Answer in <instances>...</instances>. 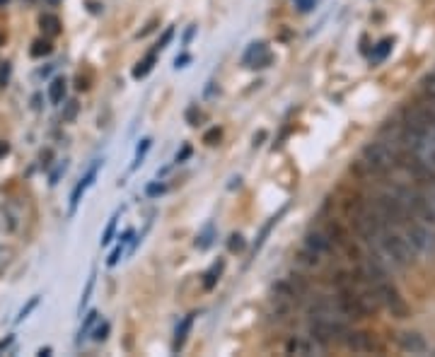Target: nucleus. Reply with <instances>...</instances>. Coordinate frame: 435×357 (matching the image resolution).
Here are the masks:
<instances>
[{"instance_id": "nucleus-3", "label": "nucleus", "mask_w": 435, "mask_h": 357, "mask_svg": "<svg viewBox=\"0 0 435 357\" xmlns=\"http://www.w3.org/2000/svg\"><path fill=\"white\" fill-rule=\"evenodd\" d=\"M375 249H377V254L382 256L387 263L397 265V268H409V265L416 261V256H419L414 249H411L406 237L399 235V232H395L392 227H387V230L377 237Z\"/></svg>"}, {"instance_id": "nucleus-25", "label": "nucleus", "mask_w": 435, "mask_h": 357, "mask_svg": "<svg viewBox=\"0 0 435 357\" xmlns=\"http://www.w3.org/2000/svg\"><path fill=\"white\" fill-rule=\"evenodd\" d=\"M51 44H49V41L47 39H36L34 41V44H32V56H34V58H41V56H49V53H51Z\"/></svg>"}, {"instance_id": "nucleus-27", "label": "nucleus", "mask_w": 435, "mask_h": 357, "mask_svg": "<svg viewBox=\"0 0 435 357\" xmlns=\"http://www.w3.org/2000/svg\"><path fill=\"white\" fill-rule=\"evenodd\" d=\"M213 235H215V227L206 225L203 235H199V239H196V246H199V249H208V246L213 244Z\"/></svg>"}, {"instance_id": "nucleus-1", "label": "nucleus", "mask_w": 435, "mask_h": 357, "mask_svg": "<svg viewBox=\"0 0 435 357\" xmlns=\"http://www.w3.org/2000/svg\"><path fill=\"white\" fill-rule=\"evenodd\" d=\"M404 143H397V140H389L380 135L377 140L368 143L360 153V159L356 162V172L360 176H387L395 169L401 167V159H404Z\"/></svg>"}, {"instance_id": "nucleus-37", "label": "nucleus", "mask_w": 435, "mask_h": 357, "mask_svg": "<svg viewBox=\"0 0 435 357\" xmlns=\"http://www.w3.org/2000/svg\"><path fill=\"white\" fill-rule=\"evenodd\" d=\"M75 114H77V102H68V109L63 111V121H71Z\"/></svg>"}, {"instance_id": "nucleus-12", "label": "nucleus", "mask_w": 435, "mask_h": 357, "mask_svg": "<svg viewBox=\"0 0 435 357\" xmlns=\"http://www.w3.org/2000/svg\"><path fill=\"white\" fill-rule=\"evenodd\" d=\"M305 246L312 249L314 254H319V256H329L334 249H336L334 241L329 239V235L324 230H310L308 235H305Z\"/></svg>"}, {"instance_id": "nucleus-22", "label": "nucleus", "mask_w": 435, "mask_h": 357, "mask_svg": "<svg viewBox=\"0 0 435 357\" xmlns=\"http://www.w3.org/2000/svg\"><path fill=\"white\" fill-rule=\"evenodd\" d=\"M119 217H121V210H116V213L109 217V222H107V230L102 232V246H107L109 241L114 239V232H116V222H119Z\"/></svg>"}, {"instance_id": "nucleus-30", "label": "nucleus", "mask_w": 435, "mask_h": 357, "mask_svg": "<svg viewBox=\"0 0 435 357\" xmlns=\"http://www.w3.org/2000/svg\"><path fill=\"white\" fill-rule=\"evenodd\" d=\"M245 246H247V241H245V237L242 235H230V239H227V249L232 251V254H237V251H245Z\"/></svg>"}, {"instance_id": "nucleus-32", "label": "nucleus", "mask_w": 435, "mask_h": 357, "mask_svg": "<svg viewBox=\"0 0 435 357\" xmlns=\"http://www.w3.org/2000/svg\"><path fill=\"white\" fill-rule=\"evenodd\" d=\"M164 191H167V186L160 184V181H153V184L145 186V196H150V198H158V196H162Z\"/></svg>"}, {"instance_id": "nucleus-7", "label": "nucleus", "mask_w": 435, "mask_h": 357, "mask_svg": "<svg viewBox=\"0 0 435 357\" xmlns=\"http://www.w3.org/2000/svg\"><path fill=\"white\" fill-rule=\"evenodd\" d=\"M310 338L319 345H332V343H341L346 341L348 328L346 321H329V319H312L308 326Z\"/></svg>"}, {"instance_id": "nucleus-10", "label": "nucleus", "mask_w": 435, "mask_h": 357, "mask_svg": "<svg viewBox=\"0 0 435 357\" xmlns=\"http://www.w3.org/2000/svg\"><path fill=\"white\" fill-rule=\"evenodd\" d=\"M397 345L401 347L404 352H411V355H423L428 350V343L421 333L416 331H401L397 333Z\"/></svg>"}, {"instance_id": "nucleus-39", "label": "nucleus", "mask_w": 435, "mask_h": 357, "mask_svg": "<svg viewBox=\"0 0 435 357\" xmlns=\"http://www.w3.org/2000/svg\"><path fill=\"white\" fill-rule=\"evenodd\" d=\"M63 172H66V162H63V164H58V167H56V172L51 174V178H49V184H51V186H53V184H58V176H61Z\"/></svg>"}, {"instance_id": "nucleus-31", "label": "nucleus", "mask_w": 435, "mask_h": 357, "mask_svg": "<svg viewBox=\"0 0 435 357\" xmlns=\"http://www.w3.org/2000/svg\"><path fill=\"white\" fill-rule=\"evenodd\" d=\"M109 331H112V326H109L107 321H102L97 328H95V333H92V341L95 343H104L109 338Z\"/></svg>"}, {"instance_id": "nucleus-44", "label": "nucleus", "mask_w": 435, "mask_h": 357, "mask_svg": "<svg viewBox=\"0 0 435 357\" xmlns=\"http://www.w3.org/2000/svg\"><path fill=\"white\" fill-rule=\"evenodd\" d=\"M264 138H266V133H264V131H261L259 135H254V148H256V145H261V140H264Z\"/></svg>"}, {"instance_id": "nucleus-35", "label": "nucleus", "mask_w": 435, "mask_h": 357, "mask_svg": "<svg viewBox=\"0 0 435 357\" xmlns=\"http://www.w3.org/2000/svg\"><path fill=\"white\" fill-rule=\"evenodd\" d=\"M186 121H189V126H199V121H201L199 107H189V109H186Z\"/></svg>"}, {"instance_id": "nucleus-38", "label": "nucleus", "mask_w": 435, "mask_h": 357, "mask_svg": "<svg viewBox=\"0 0 435 357\" xmlns=\"http://www.w3.org/2000/svg\"><path fill=\"white\" fill-rule=\"evenodd\" d=\"M172 36H174V29H172V27H169V29L164 31V36H162V39L158 41V51H160V49H164V47H167L169 41H172Z\"/></svg>"}, {"instance_id": "nucleus-23", "label": "nucleus", "mask_w": 435, "mask_h": 357, "mask_svg": "<svg viewBox=\"0 0 435 357\" xmlns=\"http://www.w3.org/2000/svg\"><path fill=\"white\" fill-rule=\"evenodd\" d=\"M421 92H423L425 99H433L435 102V70L428 72V75L421 80Z\"/></svg>"}, {"instance_id": "nucleus-43", "label": "nucleus", "mask_w": 435, "mask_h": 357, "mask_svg": "<svg viewBox=\"0 0 435 357\" xmlns=\"http://www.w3.org/2000/svg\"><path fill=\"white\" fill-rule=\"evenodd\" d=\"M8 153H10V145H8L5 140H0V157H5Z\"/></svg>"}, {"instance_id": "nucleus-24", "label": "nucleus", "mask_w": 435, "mask_h": 357, "mask_svg": "<svg viewBox=\"0 0 435 357\" xmlns=\"http://www.w3.org/2000/svg\"><path fill=\"white\" fill-rule=\"evenodd\" d=\"M128 239H134V230H128L126 235H123V239H121V244L116 246V249L112 251V256L107 259V265H116L119 263V259H121V254H123V246H126V241Z\"/></svg>"}, {"instance_id": "nucleus-47", "label": "nucleus", "mask_w": 435, "mask_h": 357, "mask_svg": "<svg viewBox=\"0 0 435 357\" xmlns=\"http://www.w3.org/2000/svg\"><path fill=\"white\" fill-rule=\"evenodd\" d=\"M5 3H8V0H0V5H5Z\"/></svg>"}, {"instance_id": "nucleus-8", "label": "nucleus", "mask_w": 435, "mask_h": 357, "mask_svg": "<svg viewBox=\"0 0 435 357\" xmlns=\"http://www.w3.org/2000/svg\"><path fill=\"white\" fill-rule=\"evenodd\" d=\"M343 345H346L348 350H353V352H375V350L380 352L382 350L380 343L375 341L373 333H365V331H348Z\"/></svg>"}, {"instance_id": "nucleus-36", "label": "nucleus", "mask_w": 435, "mask_h": 357, "mask_svg": "<svg viewBox=\"0 0 435 357\" xmlns=\"http://www.w3.org/2000/svg\"><path fill=\"white\" fill-rule=\"evenodd\" d=\"M10 72H12L10 63H0V87L8 85V80H10Z\"/></svg>"}, {"instance_id": "nucleus-29", "label": "nucleus", "mask_w": 435, "mask_h": 357, "mask_svg": "<svg viewBox=\"0 0 435 357\" xmlns=\"http://www.w3.org/2000/svg\"><path fill=\"white\" fill-rule=\"evenodd\" d=\"M150 143H153V140H150V138H143V140H140L138 150H136L134 167H131V169H138V164H143V157H145V153H148V150H150Z\"/></svg>"}, {"instance_id": "nucleus-42", "label": "nucleus", "mask_w": 435, "mask_h": 357, "mask_svg": "<svg viewBox=\"0 0 435 357\" xmlns=\"http://www.w3.org/2000/svg\"><path fill=\"white\" fill-rule=\"evenodd\" d=\"M189 157H191V148L189 145H184L182 153H177V159H174V162H184V159H189Z\"/></svg>"}, {"instance_id": "nucleus-15", "label": "nucleus", "mask_w": 435, "mask_h": 357, "mask_svg": "<svg viewBox=\"0 0 435 357\" xmlns=\"http://www.w3.org/2000/svg\"><path fill=\"white\" fill-rule=\"evenodd\" d=\"M286 210H288V208H283V210H281V213H276V215H273V217H271V220H269L266 225H264V230H261L259 239H256V244H254V254H256V251H259V249H261V246H264V241H266V237H269V235H271V230H273V227H276V225H278V220H281V217H283V215H286Z\"/></svg>"}, {"instance_id": "nucleus-34", "label": "nucleus", "mask_w": 435, "mask_h": 357, "mask_svg": "<svg viewBox=\"0 0 435 357\" xmlns=\"http://www.w3.org/2000/svg\"><path fill=\"white\" fill-rule=\"evenodd\" d=\"M288 352H302V355H310L312 347H310L308 343H302V341H290L288 343Z\"/></svg>"}, {"instance_id": "nucleus-16", "label": "nucleus", "mask_w": 435, "mask_h": 357, "mask_svg": "<svg viewBox=\"0 0 435 357\" xmlns=\"http://www.w3.org/2000/svg\"><path fill=\"white\" fill-rule=\"evenodd\" d=\"M155 63H158V51H153V53H148V56L143 58V61L138 63V66L134 68V77L136 80H140V77H145L150 70L155 68Z\"/></svg>"}, {"instance_id": "nucleus-26", "label": "nucleus", "mask_w": 435, "mask_h": 357, "mask_svg": "<svg viewBox=\"0 0 435 357\" xmlns=\"http://www.w3.org/2000/svg\"><path fill=\"white\" fill-rule=\"evenodd\" d=\"M95 323H97V311H90V314H87V317H85V323H82L80 331H77V345H80L82 338H85L87 333H90V328H92Z\"/></svg>"}, {"instance_id": "nucleus-11", "label": "nucleus", "mask_w": 435, "mask_h": 357, "mask_svg": "<svg viewBox=\"0 0 435 357\" xmlns=\"http://www.w3.org/2000/svg\"><path fill=\"white\" fill-rule=\"evenodd\" d=\"M242 61H245L247 68H266L269 63L273 61V56L269 53V49H266L264 41H256V44H251V47L247 49V53H245Z\"/></svg>"}, {"instance_id": "nucleus-17", "label": "nucleus", "mask_w": 435, "mask_h": 357, "mask_svg": "<svg viewBox=\"0 0 435 357\" xmlns=\"http://www.w3.org/2000/svg\"><path fill=\"white\" fill-rule=\"evenodd\" d=\"M39 25H41V29L47 31L49 36H58V34H61V20H58L56 15H41L39 17Z\"/></svg>"}, {"instance_id": "nucleus-46", "label": "nucleus", "mask_w": 435, "mask_h": 357, "mask_svg": "<svg viewBox=\"0 0 435 357\" xmlns=\"http://www.w3.org/2000/svg\"><path fill=\"white\" fill-rule=\"evenodd\" d=\"M3 39H5V36H3V31H0V44H3Z\"/></svg>"}, {"instance_id": "nucleus-20", "label": "nucleus", "mask_w": 435, "mask_h": 357, "mask_svg": "<svg viewBox=\"0 0 435 357\" xmlns=\"http://www.w3.org/2000/svg\"><path fill=\"white\" fill-rule=\"evenodd\" d=\"M95 278H97V271H95V268H92V273H90V278H87L85 290H82L80 304H77V314H80V317H82V309H85L87 302H90V295H92V290H95Z\"/></svg>"}, {"instance_id": "nucleus-41", "label": "nucleus", "mask_w": 435, "mask_h": 357, "mask_svg": "<svg viewBox=\"0 0 435 357\" xmlns=\"http://www.w3.org/2000/svg\"><path fill=\"white\" fill-rule=\"evenodd\" d=\"M297 8H300V12H310L314 8V0H297Z\"/></svg>"}, {"instance_id": "nucleus-33", "label": "nucleus", "mask_w": 435, "mask_h": 357, "mask_svg": "<svg viewBox=\"0 0 435 357\" xmlns=\"http://www.w3.org/2000/svg\"><path fill=\"white\" fill-rule=\"evenodd\" d=\"M221 138H223V131H221V128H210V131L203 135V143H206V145H218V143H221Z\"/></svg>"}, {"instance_id": "nucleus-14", "label": "nucleus", "mask_w": 435, "mask_h": 357, "mask_svg": "<svg viewBox=\"0 0 435 357\" xmlns=\"http://www.w3.org/2000/svg\"><path fill=\"white\" fill-rule=\"evenodd\" d=\"M223 271H225V261H223V259L218 261V263L210 265V271L203 276V287H206V290H213V287L218 285V280H221Z\"/></svg>"}, {"instance_id": "nucleus-45", "label": "nucleus", "mask_w": 435, "mask_h": 357, "mask_svg": "<svg viewBox=\"0 0 435 357\" xmlns=\"http://www.w3.org/2000/svg\"><path fill=\"white\" fill-rule=\"evenodd\" d=\"M39 355H41V357H44V355H51V347H41Z\"/></svg>"}, {"instance_id": "nucleus-40", "label": "nucleus", "mask_w": 435, "mask_h": 357, "mask_svg": "<svg viewBox=\"0 0 435 357\" xmlns=\"http://www.w3.org/2000/svg\"><path fill=\"white\" fill-rule=\"evenodd\" d=\"M191 61V56H189V53H182V56H177V58H174V68H184L186 66V63H189Z\"/></svg>"}, {"instance_id": "nucleus-13", "label": "nucleus", "mask_w": 435, "mask_h": 357, "mask_svg": "<svg viewBox=\"0 0 435 357\" xmlns=\"http://www.w3.org/2000/svg\"><path fill=\"white\" fill-rule=\"evenodd\" d=\"M194 317H196V314H189V317H184V319H182L179 326H177V331H174V343H172V350L174 352H179L182 347H184L186 336H189L191 326H194Z\"/></svg>"}, {"instance_id": "nucleus-4", "label": "nucleus", "mask_w": 435, "mask_h": 357, "mask_svg": "<svg viewBox=\"0 0 435 357\" xmlns=\"http://www.w3.org/2000/svg\"><path fill=\"white\" fill-rule=\"evenodd\" d=\"M375 208H377V213L382 215V220L387 222V227H399L401 230L406 222L414 220V215L409 213L406 203L399 198V194H397L395 189L387 191V194H380L377 198H375Z\"/></svg>"}, {"instance_id": "nucleus-2", "label": "nucleus", "mask_w": 435, "mask_h": 357, "mask_svg": "<svg viewBox=\"0 0 435 357\" xmlns=\"http://www.w3.org/2000/svg\"><path fill=\"white\" fill-rule=\"evenodd\" d=\"M346 213L351 217V225L356 227V235L365 241L368 246H375L377 237L387 230V222L382 220V215L375 208V200H360V198H351L346 203Z\"/></svg>"}, {"instance_id": "nucleus-9", "label": "nucleus", "mask_w": 435, "mask_h": 357, "mask_svg": "<svg viewBox=\"0 0 435 357\" xmlns=\"http://www.w3.org/2000/svg\"><path fill=\"white\" fill-rule=\"evenodd\" d=\"M99 167H102V159H97V162L85 172V176L75 184V189H73V194H71V215H75V210H77V205H80L85 191L95 184V178H97V174H99Z\"/></svg>"}, {"instance_id": "nucleus-5", "label": "nucleus", "mask_w": 435, "mask_h": 357, "mask_svg": "<svg viewBox=\"0 0 435 357\" xmlns=\"http://www.w3.org/2000/svg\"><path fill=\"white\" fill-rule=\"evenodd\" d=\"M373 290H375V295H377L380 306H382V309H387L395 319H409L411 317L409 304H406V300L401 297V292L397 290L392 282H389V278L375 282Z\"/></svg>"}, {"instance_id": "nucleus-28", "label": "nucleus", "mask_w": 435, "mask_h": 357, "mask_svg": "<svg viewBox=\"0 0 435 357\" xmlns=\"http://www.w3.org/2000/svg\"><path fill=\"white\" fill-rule=\"evenodd\" d=\"M36 306H39V297H32V300L27 302V304H25V306H22V309H20V314H17L15 323H22V321H25V319L29 317V314H32V311L36 309Z\"/></svg>"}, {"instance_id": "nucleus-18", "label": "nucleus", "mask_w": 435, "mask_h": 357, "mask_svg": "<svg viewBox=\"0 0 435 357\" xmlns=\"http://www.w3.org/2000/svg\"><path fill=\"white\" fill-rule=\"evenodd\" d=\"M63 94H66V80L63 77L51 80V85H49V99H51V104H61Z\"/></svg>"}, {"instance_id": "nucleus-21", "label": "nucleus", "mask_w": 435, "mask_h": 357, "mask_svg": "<svg viewBox=\"0 0 435 357\" xmlns=\"http://www.w3.org/2000/svg\"><path fill=\"white\" fill-rule=\"evenodd\" d=\"M392 47H395V39H382L375 47V51H373V63H380V61H384L387 58V53L392 51Z\"/></svg>"}, {"instance_id": "nucleus-6", "label": "nucleus", "mask_w": 435, "mask_h": 357, "mask_svg": "<svg viewBox=\"0 0 435 357\" xmlns=\"http://www.w3.org/2000/svg\"><path fill=\"white\" fill-rule=\"evenodd\" d=\"M401 235L406 237V241L411 244V249L416 254H435V227L428 222H421V220H411L401 227Z\"/></svg>"}, {"instance_id": "nucleus-19", "label": "nucleus", "mask_w": 435, "mask_h": 357, "mask_svg": "<svg viewBox=\"0 0 435 357\" xmlns=\"http://www.w3.org/2000/svg\"><path fill=\"white\" fill-rule=\"evenodd\" d=\"M297 259V263L300 265H305V268H317L319 265V261H322V256L319 254H314L312 249H308V246H305V249L300 251V254L295 256Z\"/></svg>"}]
</instances>
